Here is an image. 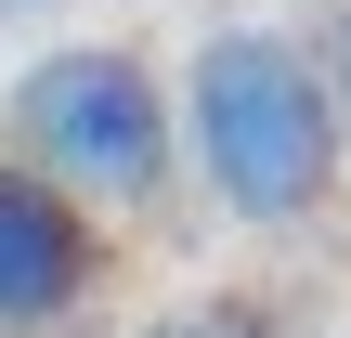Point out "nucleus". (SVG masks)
Segmentation results:
<instances>
[{"instance_id":"nucleus-1","label":"nucleus","mask_w":351,"mask_h":338,"mask_svg":"<svg viewBox=\"0 0 351 338\" xmlns=\"http://www.w3.org/2000/svg\"><path fill=\"white\" fill-rule=\"evenodd\" d=\"M169 104H182L195 182H208L234 221H313V208L339 195L351 117H339V91L313 78V52H300L287 26H208Z\"/></svg>"},{"instance_id":"nucleus-2","label":"nucleus","mask_w":351,"mask_h":338,"mask_svg":"<svg viewBox=\"0 0 351 338\" xmlns=\"http://www.w3.org/2000/svg\"><path fill=\"white\" fill-rule=\"evenodd\" d=\"M0 156H26L39 182H65L91 221L104 208H156L182 169V104L130 39H65L0 91Z\"/></svg>"},{"instance_id":"nucleus-3","label":"nucleus","mask_w":351,"mask_h":338,"mask_svg":"<svg viewBox=\"0 0 351 338\" xmlns=\"http://www.w3.org/2000/svg\"><path fill=\"white\" fill-rule=\"evenodd\" d=\"M91 287H104V221L65 182H39L26 156H0V338L78 326Z\"/></svg>"},{"instance_id":"nucleus-4","label":"nucleus","mask_w":351,"mask_h":338,"mask_svg":"<svg viewBox=\"0 0 351 338\" xmlns=\"http://www.w3.org/2000/svg\"><path fill=\"white\" fill-rule=\"evenodd\" d=\"M130 338H287V313L274 300H182V313H156V326H130Z\"/></svg>"},{"instance_id":"nucleus-5","label":"nucleus","mask_w":351,"mask_h":338,"mask_svg":"<svg viewBox=\"0 0 351 338\" xmlns=\"http://www.w3.org/2000/svg\"><path fill=\"white\" fill-rule=\"evenodd\" d=\"M300 52H313V78H326V91H339V117H351V13H326V26H313V39H300Z\"/></svg>"}]
</instances>
